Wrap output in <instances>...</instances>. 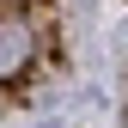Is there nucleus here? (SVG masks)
I'll list each match as a JSON object with an SVG mask.
<instances>
[{
  "mask_svg": "<svg viewBox=\"0 0 128 128\" xmlns=\"http://www.w3.org/2000/svg\"><path fill=\"white\" fill-rule=\"evenodd\" d=\"M30 55H37V37H30V24L6 18L0 24V79H18L30 67Z\"/></svg>",
  "mask_w": 128,
  "mask_h": 128,
  "instance_id": "1",
  "label": "nucleus"
}]
</instances>
